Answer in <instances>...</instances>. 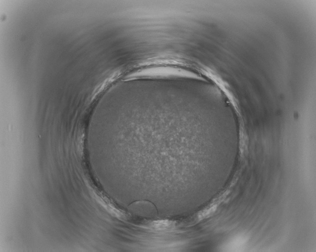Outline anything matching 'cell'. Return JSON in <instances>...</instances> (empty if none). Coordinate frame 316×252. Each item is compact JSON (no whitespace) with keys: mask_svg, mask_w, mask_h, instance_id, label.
Instances as JSON below:
<instances>
[{"mask_svg":"<svg viewBox=\"0 0 316 252\" xmlns=\"http://www.w3.org/2000/svg\"><path fill=\"white\" fill-rule=\"evenodd\" d=\"M194 60L175 56L152 57L141 61L124 80L138 78H196Z\"/></svg>","mask_w":316,"mask_h":252,"instance_id":"obj_1","label":"cell"},{"mask_svg":"<svg viewBox=\"0 0 316 252\" xmlns=\"http://www.w3.org/2000/svg\"><path fill=\"white\" fill-rule=\"evenodd\" d=\"M172 222L167 220H158L154 222L153 226L157 230H164L170 226Z\"/></svg>","mask_w":316,"mask_h":252,"instance_id":"obj_2","label":"cell"}]
</instances>
